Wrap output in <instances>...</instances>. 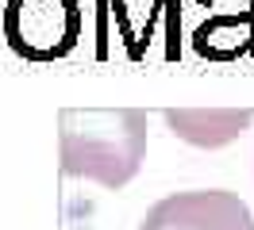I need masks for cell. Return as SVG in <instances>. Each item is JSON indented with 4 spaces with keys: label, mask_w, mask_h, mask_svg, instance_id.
Returning a JSON list of instances; mask_svg holds the SVG:
<instances>
[{
    "label": "cell",
    "mask_w": 254,
    "mask_h": 230,
    "mask_svg": "<svg viewBox=\"0 0 254 230\" xmlns=\"http://www.w3.org/2000/svg\"><path fill=\"white\" fill-rule=\"evenodd\" d=\"M146 157V111L139 107H65L58 115V165L69 181L120 192Z\"/></svg>",
    "instance_id": "cell-1"
},
{
    "label": "cell",
    "mask_w": 254,
    "mask_h": 230,
    "mask_svg": "<svg viewBox=\"0 0 254 230\" xmlns=\"http://www.w3.org/2000/svg\"><path fill=\"white\" fill-rule=\"evenodd\" d=\"M4 43L23 61H58L81 39V0H8Z\"/></svg>",
    "instance_id": "cell-2"
},
{
    "label": "cell",
    "mask_w": 254,
    "mask_h": 230,
    "mask_svg": "<svg viewBox=\"0 0 254 230\" xmlns=\"http://www.w3.org/2000/svg\"><path fill=\"white\" fill-rule=\"evenodd\" d=\"M139 230H254V215L239 192L189 188L150 203Z\"/></svg>",
    "instance_id": "cell-3"
},
{
    "label": "cell",
    "mask_w": 254,
    "mask_h": 230,
    "mask_svg": "<svg viewBox=\"0 0 254 230\" xmlns=\"http://www.w3.org/2000/svg\"><path fill=\"white\" fill-rule=\"evenodd\" d=\"M254 123V107H166V127L196 150L231 146Z\"/></svg>",
    "instance_id": "cell-4"
}]
</instances>
